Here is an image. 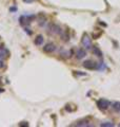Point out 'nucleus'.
<instances>
[{
    "instance_id": "1",
    "label": "nucleus",
    "mask_w": 120,
    "mask_h": 127,
    "mask_svg": "<svg viewBox=\"0 0 120 127\" xmlns=\"http://www.w3.org/2000/svg\"><path fill=\"white\" fill-rule=\"evenodd\" d=\"M111 104H112V103L109 100H105V98H100V100L97 102L98 108L101 109V110H106L111 106Z\"/></svg>"
},
{
    "instance_id": "2",
    "label": "nucleus",
    "mask_w": 120,
    "mask_h": 127,
    "mask_svg": "<svg viewBox=\"0 0 120 127\" xmlns=\"http://www.w3.org/2000/svg\"><path fill=\"white\" fill-rule=\"evenodd\" d=\"M82 46L85 48L86 50H92V43H91V37L87 34H84L81 38Z\"/></svg>"
},
{
    "instance_id": "3",
    "label": "nucleus",
    "mask_w": 120,
    "mask_h": 127,
    "mask_svg": "<svg viewBox=\"0 0 120 127\" xmlns=\"http://www.w3.org/2000/svg\"><path fill=\"white\" fill-rule=\"evenodd\" d=\"M56 49H57V47H56V45L53 42H49L43 47V51H44L45 53H53L56 51Z\"/></svg>"
},
{
    "instance_id": "4",
    "label": "nucleus",
    "mask_w": 120,
    "mask_h": 127,
    "mask_svg": "<svg viewBox=\"0 0 120 127\" xmlns=\"http://www.w3.org/2000/svg\"><path fill=\"white\" fill-rule=\"evenodd\" d=\"M83 67L86 69H90V70H94L97 68V64L93 61H91V59H89V61H85L83 63Z\"/></svg>"
},
{
    "instance_id": "5",
    "label": "nucleus",
    "mask_w": 120,
    "mask_h": 127,
    "mask_svg": "<svg viewBox=\"0 0 120 127\" xmlns=\"http://www.w3.org/2000/svg\"><path fill=\"white\" fill-rule=\"evenodd\" d=\"M49 32L52 34H60L61 33V29L59 28V26L52 23V25L50 26V28H49Z\"/></svg>"
},
{
    "instance_id": "6",
    "label": "nucleus",
    "mask_w": 120,
    "mask_h": 127,
    "mask_svg": "<svg viewBox=\"0 0 120 127\" xmlns=\"http://www.w3.org/2000/svg\"><path fill=\"white\" fill-rule=\"evenodd\" d=\"M86 56V52L84 49H82V48H80V49L77 50V52H76V58L77 59H82Z\"/></svg>"
},
{
    "instance_id": "7",
    "label": "nucleus",
    "mask_w": 120,
    "mask_h": 127,
    "mask_svg": "<svg viewBox=\"0 0 120 127\" xmlns=\"http://www.w3.org/2000/svg\"><path fill=\"white\" fill-rule=\"evenodd\" d=\"M92 52H93V54L95 55V56L102 57V52L98 47H92Z\"/></svg>"
},
{
    "instance_id": "8",
    "label": "nucleus",
    "mask_w": 120,
    "mask_h": 127,
    "mask_svg": "<svg viewBox=\"0 0 120 127\" xmlns=\"http://www.w3.org/2000/svg\"><path fill=\"white\" fill-rule=\"evenodd\" d=\"M9 56V51H7L4 46H1L0 47V57H7Z\"/></svg>"
},
{
    "instance_id": "9",
    "label": "nucleus",
    "mask_w": 120,
    "mask_h": 127,
    "mask_svg": "<svg viewBox=\"0 0 120 127\" xmlns=\"http://www.w3.org/2000/svg\"><path fill=\"white\" fill-rule=\"evenodd\" d=\"M43 41H44V38H43V36H41V35H38V36L35 38V45H37V46H41Z\"/></svg>"
},
{
    "instance_id": "10",
    "label": "nucleus",
    "mask_w": 120,
    "mask_h": 127,
    "mask_svg": "<svg viewBox=\"0 0 120 127\" xmlns=\"http://www.w3.org/2000/svg\"><path fill=\"white\" fill-rule=\"evenodd\" d=\"M111 106L113 107V109L117 112H120V102H114L113 104H111Z\"/></svg>"
},
{
    "instance_id": "11",
    "label": "nucleus",
    "mask_w": 120,
    "mask_h": 127,
    "mask_svg": "<svg viewBox=\"0 0 120 127\" xmlns=\"http://www.w3.org/2000/svg\"><path fill=\"white\" fill-rule=\"evenodd\" d=\"M76 126H90V124H89V121L87 120H82V121H79V122H77L75 124Z\"/></svg>"
},
{
    "instance_id": "12",
    "label": "nucleus",
    "mask_w": 120,
    "mask_h": 127,
    "mask_svg": "<svg viewBox=\"0 0 120 127\" xmlns=\"http://www.w3.org/2000/svg\"><path fill=\"white\" fill-rule=\"evenodd\" d=\"M100 126H101V127H113L114 124H113V123H111V122H104V123H101Z\"/></svg>"
},
{
    "instance_id": "13",
    "label": "nucleus",
    "mask_w": 120,
    "mask_h": 127,
    "mask_svg": "<svg viewBox=\"0 0 120 127\" xmlns=\"http://www.w3.org/2000/svg\"><path fill=\"white\" fill-rule=\"evenodd\" d=\"M3 67H4V61L2 57H0V69H2Z\"/></svg>"
},
{
    "instance_id": "14",
    "label": "nucleus",
    "mask_w": 120,
    "mask_h": 127,
    "mask_svg": "<svg viewBox=\"0 0 120 127\" xmlns=\"http://www.w3.org/2000/svg\"><path fill=\"white\" fill-rule=\"evenodd\" d=\"M19 125H21V126H27L29 124H19Z\"/></svg>"
},
{
    "instance_id": "15",
    "label": "nucleus",
    "mask_w": 120,
    "mask_h": 127,
    "mask_svg": "<svg viewBox=\"0 0 120 127\" xmlns=\"http://www.w3.org/2000/svg\"><path fill=\"white\" fill-rule=\"evenodd\" d=\"M119 126H120V124H119Z\"/></svg>"
}]
</instances>
